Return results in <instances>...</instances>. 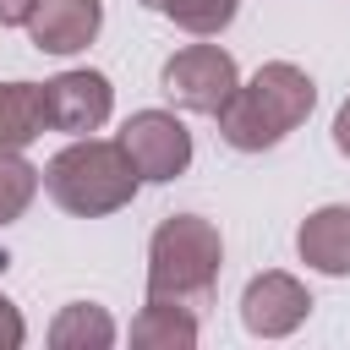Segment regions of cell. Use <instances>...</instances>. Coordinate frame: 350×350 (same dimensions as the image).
<instances>
[{
  "mask_svg": "<svg viewBox=\"0 0 350 350\" xmlns=\"http://www.w3.org/2000/svg\"><path fill=\"white\" fill-rule=\"evenodd\" d=\"M224 262V235L202 213H170L148 241V301L208 306Z\"/></svg>",
  "mask_w": 350,
  "mask_h": 350,
  "instance_id": "2",
  "label": "cell"
},
{
  "mask_svg": "<svg viewBox=\"0 0 350 350\" xmlns=\"http://www.w3.org/2000/svg\"><path fill=\"white\" fill-rule=\"evenodd\" d=\"M142 5H148V11H164V5H170V0H142Z\"/></svg>",
  "mask_w": 350,
  "mask_h": 350,
  "instance_id": "18",
  "label": "cell"
},
{
  "mask_svg": "<svg viewBox=\"0 0 350 350\" xmlns=\"http://www.w3.org/2000/svg\"><path fill=\"white\" fill-rule=\"evenodd\" d=\"M131 345L142 350H191L197 345V317L191 306H175V301H148L131 323Z\"/></svg>",
  "mask_w": 350,
  "mask_h": 350,
  "instance_id": "11",
  "label": "cell"
},
{
  "mask_svg": "<svg viewBox=\"0 0 350 350\" xmlns=\"http://www.w3.org/2000/svg\"><path fill=\"white\" fill-rule=\"evenodd\" d=\"M295 252H301L306 268L345 279L350 273V208L345 202H328V208L306 213L301 230H295Z\"/></svg>",
  "mask_w": 350,
  "mask_h": 350,
  "instance_id": "9",
  "label": "cell"
},
{
  "mask_svg": "<svg viewBox=\"0 0 350 350\" xmlns=\"http://www.w3.org/2000/svg\"><path fill=\"white\" fill-rule=\"evenodd\" d=\"M33 11V0H0V27H22Z\"/></svg>",
  "mask_w": 350,
  "mask_h": 350,
  "instance_id": "17",
  "label": "cell"
},
{
  "mask_svg": "<svg viewBox=\"0 0 350 350\" xmlns=\"http://www.w3.org/2000/svg\"><path fill=\"white\" fill-rule=\"evenodd\" d=\"M137 170V180H175L191 164V131L170 109H137L115 137Z\"/></svg>",
  "mask_w": 350,
  "mask_h": 350,
  "instance_id": "5",
  "label": "cell"
},
{
  "mask_svg": "<svg viewBox=\"0 0 350 350\" xmlns=\"http://www.w3.org/2000/svg\"><path fill=\"white\" fill-rule=\"evenodd\" d=\"M164 16H170L175 27L208 38V33H224V27L235 22V0H170Z\"/></svg>",
  "mask_w": 350,
  "mask_h": 350,
  "instance_id": "14",
  "label": "cell"
},
{
  "mask_svg": "<svg viewBox=\"0 0 350 350\" xmlns=\"http://www.w3.org/2000/svg\"><path fill=\"white\" fill-rule=\"evenodd\" d=\"M22 339H27V323H22V312L0 295V350H16Z\"/></svg>",
  "mask_w": 350,
  "mask_h": 350,
  "instance_id": "15",
  "label": "cell"
},
{
  "mask_svg": "<svg viewBox=\"0 0 350 350\" xmlns=\"http://www.w3.org/2000/svg\"><path fill=\"white\" fill-rule=\"evenodd\" d=\"M137 186L142 180H137L126 148L104 142V137H77L71 148H60L44 164V191L77 219H104V213L126 208L137 197Z\"/></svg>",
  "mask_w": 350,
  "mask_h": 350,
  "instance_id": "3",
  "label": "cell"
},
{
  "mask_svg": "<svg viewBox=\"0 0 350 350\" xmlns=\"http://www.w3.org/2000/svg\"><path fill=\"white\" fill-rule=\"evenodd\" d=\"M38 180H44V170H33L22 153H0V224L27 213V202L38 197Z\"/></svg>",
  "mask_w": 350,
  "mask_h": 350,
  "instance_id": "13",
  "label": "cell"
},
{
  "mask_svg": "<svg viewBox=\"0 0 350 350\" xmlns=\"http://www.w3.org/2000/svg\"><path fill=\"white\" fill-rule=\"evenodd\" d=\"M334 148L350 159V98L339 104V115H334Z\"/></svg>",
  "mask_w": 350,
  "mask_h": 350,
  "instance_id": "16",
  "label": "cell"
},
{
  "mask_svg": "<svg viewBox=\"0 0 350 350\" xmlns=\"http://www.w3.org/2000/svg\"><path fill=\"white\" fill-rule=\"evenodd\" d=\"M306 312H312V295H306V284L295 279V273H257L252 284H246V295H241V323H246V334H257V339H284V334H295L301 323H306Z\"/></svg>",
  "mask_w": 350,
  "mask_h": 350,
  "instance_id": "7",
  "label": "cell"
},
{
  "mask_svg": "<svg viewBox=\"0 0 350 350\" xmlns=\"http://www.w3.org/2000/svg\"><path fill=\"white\" fill-rule=\"evenodd\" d=\"M109 109H115V88L104 71H60L55 82H44V120L55 131L88 137L109 120Z\"/></svg>",
  "mask_w": 350,
  "mask_h": 350,
  "instance_id": "6",
  "label": "cell"
},
{
  "mask_svg": "<svg viewBox=\"0 0 350 350\" xmlns=\"http://www.w3.org/2000/svg\"><path fill=\"white\" fill-rule=\"evenodd\" d=\"M159 82H164V93H170L180 109H191V115H219V109L230 104V93L241 88V71H235V55H230V49H219V44H186V49H175V55L164 60Z\"/></svg>",
  "mask_w": 350,
  "mask_h": 350,
  "instance_id": "4",
  "label": "cell"
},
{
  "mask_svg": "<svg viewBox=\"0 0 350 350\" xmlns=\"http://www.w3.org/2000/svg\"><path fill=\"white\" fill-rule=\"evenodd\" d=\"M98 22H104V5L98 0H33L27 11V38L33 49L44 55H77L98 38Z\"/></svg>",
  "mask_w": 350,
  "mask_h": 350,
  "instance_id": "8",
  "label": "cell"
},
{
  "mask_svg": "<svg viewBox=\"0 0 350 350\" xmlns=\"http://www.w3.org/2000/svg\"><path fill=\"white\" fill-rule=\"evenodd\" d=\"M312 104H317V82L290 60H268L252 82H241L230 93V104L213 120H219V137L235 153H262V148L284 142L312 115Z\"/></svg>",
  "mask_w": 350,
  "mask_h": 350,
  "instance_id": "1",
  "label": "cell"
},
{
  "mask_svg": "<svg viewBox=\"0 0 350 350\" xmlns=\"http://www.w3.org/2000/svg\"><path fill=\"white\" fill-rule=\"evenodd\" d=\"M49 345H55V350H109V345H115V323H109L104 306H93V301H71V306L55 312V323H49Z\"/></svg>",
  "mask_w": 350,
  "mask_h": 350,
  "instance_id": "12",
  "label": "cell"
},
{
  "mask_svg": "<svg viewBox=\"0 0 350 350\" xmlns=\"http://www.w3.org/2000/svg\"><path fill=\"white\" fill-rule=\"evenodd\" d=\"M44 88L33 82H0V153H22L44 131Z\"/></svg>",
  "mask_w": 350,
  "mask_h": 350,
  "instance_id": "10",
  "label": "cell"
}]
</instances>
